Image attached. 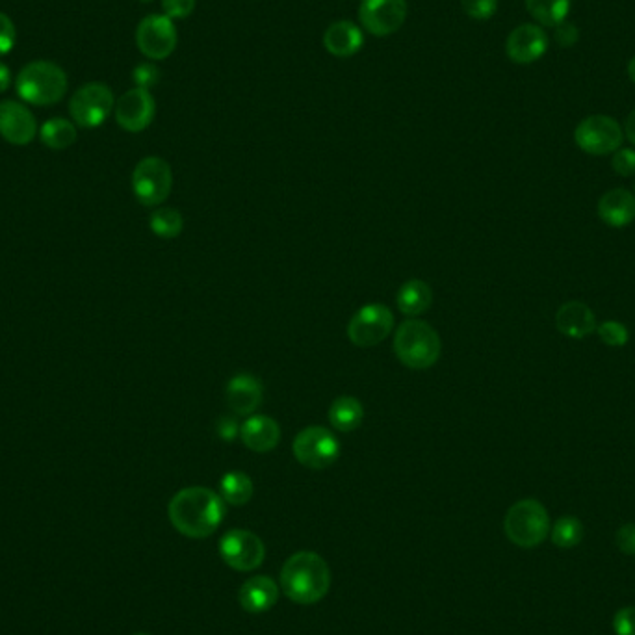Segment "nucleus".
<instances>
[{"instance_id": "obj_31", "label": "nucleus", "mask_w": 635, "mask_h": 635, "mask_svg": "<svg viewBox=\"0 0 635 635\" xmlns=\"http://www.w3.org/2000/svg\"><path fill=\"white\" fill-rule=\"evenodd\" d=\"M461 8L470 19L487 21L498 10V0H461Z\"/></svg>"}, {"instance_id": "obj_9", "label": "nucleus", "mask_w": 635, "mask_h": 635, "mask_svg": "<svg viewBox=\"0 0 635 635\" xmlns=\"http://www.w3.org/2000/svg\"><path fill=\"white\" fill-rule=\"evenodd\" d=\"M394 327V314L383 303L364 305L351 316L348 338L357 348H374L389 338Z\"/></svg>"}, {"instance_id": "obj_16", "label": "nucleus", "mask_w": 635, "mask_h": 635, "mask_svg": "<svg viewBox=\"0 0 635 635\" xmlns=\"http://www.w3.org/2000/svg\"><path fill=\"white\" fill-rule=\"evenodd\" d=\"M38 134V123L25 104L0 103V136L13 145H28Z\"/></svg>"}, {"instance_id": "obj_15", "label": "nucleus", "mask_w": 635, "mask_h": 635, "mask_svg": "<svg viewBox=\"0 0 635 635\" xmlns=\"http://www.w3.org/2000/svg\"><path fill=\"white\" fill-rule=\"evenodd\" d=\"M548 51V36L539 25H520L509 34L506 52L511 62L526 65L541 60Z\"/></svg>"}, {"instance_id": "obj_25", "label": "nucleus", "mask_w": 635, "mask_h": 635, "mask_svg": "<svg viewBox=\"0 0 635 635\" xmlns=\"http://www.w3.org/2000/svg\"><path fill=\"white\" fill-rule=\"evenodd\" d=\"M253 481L246 472L233 470L227 472L220 481V496L225 500V504L231 506H244L253 498Z\"/></svg>"}, {"instance_id": "obj_40", "label": "nucleus", "mask_w": 635, "mask_h": 635, "mask_svg": "<svg viewBox=\"0 0 635 635\" xmlns=\"http://www.w3.org/2000/svg\"><path fill=\"white\" fill-rule=\"evenodd\" d=\"M10 84H12L10 69L4 64H0V93H4V91L8 90Z\"/></svg>"}, {"instance_id": "obj_11", "label": "nucleus", "mask_w": 635, "mask_h": 635, "mask_svg": "<svg viewBox=\"0 0 635 635\" xmlns=\"http://www.w3.org/2000/svg\"><path fill=\"white\" fill-rule=\"evenodd\" d=\"M407 13V0H361L359 23L364 32L376 38H387L405 25Z\"/></svg>"}, {"instance_id": "obj_21", "label": "nucleus", "mask_w": 635, "mask_h": 635, "mask_svg": "<svg viewBox=\"0 0 635 635\" xmlns=\"http://www.w3.org/2000/svg\"><path fill=\"white\" fill-rule=\"evenodd\" d=\"M598 216L606 225L621 229L635 220V195L624 188H615L598 201Z\"/></svg>"}, {"instance_id": "obj_37", "label": "nucleus", "mask_w": 635, "mask_h": 635, "mask_svg": "<svg viewBox=\"0 0 635 635\" xmlns=\"http://www.w3.org/2000/svg\"><path fill=\"white\" fill-rule=\"evenodd\" d=\"M617 546L623 554L635 556V524H624L615 535Z\"/></svg>"}, {"instance_id": "obj_20", "label": "nucleus", "mask_w": 635, "mask_h": 635, "mask_svg": "<svg viewBox=\"0 0 635 635\" xmlns=\"http://www.w3.org/2000/svg\"><path fill=\"white\" fill-rule=\"evenodd\" d=\"M556 325L559 333L565 337L585 338L597 331V318L595 312L582 301H569L559 307Z\"/></svg>"}, {"instance_id": "obj_24", "label": "nucleus", "mask_w": 635, "mask_h": 635, "mask_svg": "<svg viewBox=\"0 0 635 635\" xmlns=\"http://www.w3.org/2000/svg\"><path fill=\"white\" fill-rule=\"evenodd\" d=\"M329 422L340 433H351L363 424V403L353 396H340L329 407Z\"/></svg>"}, {"instance_id": "obj_41", "label": "nucleus", "mask_w": 635, "mask_h": 635, "mask_svg": "<svg viewBox=\"0 0 635 635\" xmlns=\"http://www.w3.org/2000/svg\"><path fill=\"white\" fill-rule=\"evenodd\" d=\"M624 134H626V138L635 145V110L628 116V119H626Z\"/></svg>"}, {"instance_id": "obj_42", "label": "nucleus", "mask_w": 635, "mask_h": 635, "mask_svg": "<svg viewBox=\"0 0 635 635\" xmlns=\"http://www.w3.org/2000/svg\"><path fill=\"white\" fill-rule=\"evenodd\" d=\"M628 75H630L632 82L635 84V56L630 60V64H628Z\"/></svg>"}, {"instance_id": "obj_18", "label": "nucleus", "mask_w": 635, "mask_h": 635, "mask_svg": "<svg viewBox=\"0 0 635 635\" xmlns=\"http://www.w3.org/2000/svg\"><path fill=\"white\" fill-rule=\"evenodd\" d=\"M240 439L247 450L268 454L281 441V428L270 416H247L246 422L240 426Z\"/></svg>"}, {"instance_id": "obj_43", "label": "nucleus", "mask_w": 635, "mask_h": 635, "mask_svg": "<svg viewBox=\"0 0 635 635\" xmlns=\"http://www.w3.org/2000/svg\"><path fill=\"white\" fill-rule=\"evenodd\" d=\"M140 2H145V4H149V2H153V0H140Z\"/></svg>"}, {"instance_id": "obj_19", "label": "nucleus", "mask_w": 635, "mask_h": 635, "mask_svg": "<svg viewBox=\"0 0 635 635\" xmlns=\"http://www.w3.org/2000/svg\"><path fill=\"white\" fill-rule=\"evenodd\" d=\"M324 47L335 58H351L364 47V30L353 21H335L325 30Z\"/></svg>"}, {"instance_id": "obj_12", "label": "nucleus", "mask_w": 635, "mask_h": 635, "mask_svg": "<svg viewBox=\"0 0 635 635\" xmlns=\"http://www.w3.org/2000/svg\"><path fill=\"white\" fill-rule=\"evenodd\" d=\"M177 28L166 15H147L136 28V45L145 58L160 62L177 49Z\"/></svg>"}, {"instance_id": "obj_22", "label": "nucleus", "mask_w": 635, "mask_h": 635, "mask_svg": "<svg viewBox=\"0 0 635 635\" xmlns=\"http://www.w3.org/2000/svg\"><path fill=\"white\" fill-rule=\"evenodd\" d=\"M277 598H279L277 584L268 576L249 578L240 589V604L249 613L272 610Z\"/></svg>"}, {"instance_id": "obj_6", "label": "nucleus", "mask_w": 635, "mask_h": 635, "mask_svg": "<svg viewBox=\"0 0 635 635\" xmlns=\"http://www.w3.org/2000/svg\"><path fill=\"white\" fill-rule=\"evenodd\" d=\"M173 186L171 166L160 156H147L132 173V190L143 207L162 205Z\"/></svg>"}, {"instance_id": "obj_2", "label": "nucleus", "mask_w": 635, "mask_h": 635, "mask_svg": "<svg viewBox=\"0 0 635 635\" xmlns=\"http://www.w3.org/2000/svg\"><path fill=\"white\" fill-rule=\"evenodd\" d=\"M281 587L296 604H316L329 593L331 571L324 558L314 552H298L281 571Z\"/></svg>"}, {"instance_id": "obj_38", "label": "nucleus", "mask_w": 635, "mask_h": 635, "mask_svg": "<svg viewBox=\"0 0 635 635\" xmlns=\"http://www.w3.org/2000/svg\"><path fill=\"white\" fill-rule=\"evenodd\" d=\"M216 431H218V437H220L221 441L233 442L240 435L238 420L233 418V416H223V418H220V422L216 424Z\"/></svg>"}, {"instance_id": "obj_23", "label": "nucleus", "mask_w": 635, "mask_h": 635, "mask_svg": "<svg viewBox=\"0 0 635 635\" xmlns=\"http://www.w3.org/2000/svg\"><path fill=\"white\" fill-rule=\"evenodd\" d=\"M398 309L409 318H416L420 314L428 311L433 303V290L431 286L422 279L407 281L398 292Z\"/></svg>"}, {"instance_id": "obj_35", "label": "nucleus", "mask_w": 635, "mask_h": 635, "mask_svg": "<svg viewBox=\"0 0 635 635\" xmlns=\"http://www.w3.org/2000/svg\"><path fill=\"white\" fill-rule=\"evenodd\" d=\"M613 630L617 635H635V608L628 606L613 617Z\"/></svg>"}, {"instance_id": "obj_10", "label": "nucleus", "mask_w": 635, "mask_h": 635, "mask_svg": "<svg viewBox=\"0 0 635 635\" xmlns=\"http://www.w3.org/2000/svg\"><path fill=\"white\" fill-rule=\"evenodd\" d=\"M574 142L587 155L615 153L623 145V129L610 116H589L574 130Z\"/></svg>"}, {"instance_id": "obj_1", "label": "nucleus", "mask_w": 635, "mask_h": 635, "mask_svg": "<svg viewBox=\"0 0 635 635\" xmlns=\"http://www.w3.org/2000/svg\"><path fill=\"white\" fill-rule=\"evenodd\" d=\"M168 515L177 532L192 539H205L220 528L225 500L207 487H188L171 498Z\"/></svg>"}, {"instance_id": "obj_4", "label": "nucleus", "mask_w": 635, "mask_h": 635, "mask_svg": "<svg viewBox=\"0 0 635 635\" xmlns=\"http://www.w3.org/2000/svg\"><path fill=\"white\" fill-rule=\"evenodd\" d=\"M15 90L26 103L52 106L64 99L67 75L60 65L38 60L21 69L15 78Z\"/></svg>"}, {"instance_id": "obj_7", "label": "nucleus", "mask_w": 635, "mask_h": 635, "mask_svg": "<svg viewBox=\"0 0 635 635\" xmlns=\"http://www.w3.org/2000/svg\"><path fill=\"white\" fill-rule=\"evenodd\" d=\"M116 108L112 90L103 82H90L75 91L69 101V114L82 129H97Z\"/></svg>"}, {"instance_id": "obj_5", "label": "nucleus", "mask_w": 635, "mask_h": 635, "mask_svg": "<svg viewBox=\"0 0 635 635\" xmlns=\"http://www.w3.org/2000/svg\"><path fill=\"white\" fill-rule=\"evenodd\" d=\"M504 530L507 539L520 548H535L545 543L550 533V517L546 507L533 498L520 500L509 507Z\"/></svg>"}, {"instance_id": "obj_34", "label": "nucleus", "mask_w": 635, "mask_h": 635, "mask_svg": "<svg viewBox=\"0 0 635 635\" xmlns=\"http://www.w3.org/2000/svg\"><path fill=\"white\" fill-rule=\"evenodd\" d=\"M611 166L617 175L621 177H632L635 173V151L634 149H617Z\"/></svg>"}, {"instance_id": "obj_33", "label": "nucleus", "mask_w": 635, "mask_h": 635, "mask_svg": "<svg viewBox=\"0 0 635 635\" xmlns=\"http://www.w3.org/2000/svg\"><path fill=\"white\" fill-rule=\"evenodd\" d=\"M197 0H162V10L164 15L171 21L186 19L194 13Z\"/></svg>"}, {"instance_id": "obj_39", "label": "nucleus", "mask_w": 635, "mask_h": 635, "mask_svg": "<svg viewBox=\"0 0 635 635\" xmlns=\"http://www.w3.org/2000/svg\"><path fill=\"white\" fill-rule=\"evenodd\" d=\"M556 39L561 47H571L578 41L576 26L569 25V23H561V25L556 26Z\"/></svg>"}, {"instance_id": "obj_30", "label": "nucleus", "mask_w": 635, "mask_h": 635, "mask_svg": "<svg viewBox=\"0 0 635 635\" xmlns=\"http://www.w3.org/2000/svg\"><path fill=\"white\" fill-rule=\"evenodd\" d=\"M597 333L600 340H602L606 346H611V348H623V346L628 344V340H630L628 327L619 324V322H613V320H608V322H602V324L597 325Z\"/></svg>"}, {"instance_id": "obj_8", "label": "nucleus", "mask_w": 635, "mask_h": 635, "mask_svg": "<svg viewBox=\"0 0 635 635\" xmlns=\"http://www.w3.org/2000/svg\"><path fill=\"white\" fill-rule=\"evenodd\" d=\"M292 452L296 455L298 463L312 470H324L337 463L340 457V442L337 437L322 426L299 431L292 444Z\"/></svg>"}, {"instance_id": "obj_28", "label": "nucleus", "mask_w": 635, "mask_h": 635, "mask_svg": "<svg viewBox=\"0 0 635 635\" xmlns=\"http://www.w3.org/2000/svg\"><path fill=\"white\" fill-rule=\"evenodd\" d=\"M149 227L156 236L171 240L182 233L184 220H182L181 212L177 208H158L149 218Z\"/></svg>"}, {"instance_id": "obj_44", "label": "nucleus", "mask_w": 635, "mask_h": 635, "mask_svg": "<svg viewBox=\"0 0 635 635\" xmlns=\"http://www.w3.org/2000/svg\"><path fill=\"white\" fill-rule=\"evenodd\" d=\"M136 635H147V634H136Z\"/></svg>"}, {"instance_id": "obj_17", "label": "nucleus", "mask_w": 635, "mask_h": 635, "mask_svg": "<svg viewBox=\"0 0 635 635\" xmlns=\"http://www.w3.org/2000/svg\"><path fill=\"white\" fill-rule=\"evenodd\" d=\"M264 396V387L259 377L253 374H236L227 383L225 402L234 415L251 416L259 409Z\"/></svg>"}, {"instance_id": "obj_3", "label": "nucleus", "mask_w": 635, "mask_h": 635, "mask_svg": "<svg viewBox=\"0 0 635 635\" xmlns=\"http://www.w3.org/2000/svg\"><path fill=\"white\" fill-rule=\"evenodd\" d=\"M441 337L424 320H405L394 335V353L400 363L413 370H426L441 357Z\"/></svg>"}, {"instance_id": "obj_29", "label": "nucleus", "mask_w": 635, "mask_h": 635, "mask_svg": "<svg viewBox=\"0 0 635 635\" xmlns=\"http://www.w3.org/2000/svg\"><path fill=\"white\" fill-rule=\"evenodd\" d=\"M552 543L563 548V550H569L574 546L580 545L582 539H584V524L582 520L576 519V517H561V519L554 524L552 528Z\"/></svg>"}, {"instance_id": "obj_27", "label": "nucleus", "mask_w": 635, "mask_h": 635, "mask_svg": "<svg viewBox=\"0 0 635 635\" xmlns=\"http://www.w3.org/2000/svg\"><path fill=\"white\" fill-rule=\"evenodd\" d=\"M526 8L539 25L556 28L565 23L571 0H526Z\"/></svg>"}, {"instance_id": "obj_26", "label": "nucleus", "mask_w": 635, "mask_h": 635, "mask_svg": "<svg viewBox=\"0 0 635 635\" xmlns=\"http://www.w3.org/2000/svg\"><path fill=\"white\" fill-rule=\"evenodd\" d=\"M39 136H41V142L45 143L49 149L62 151L77 142V129L69 119L54 117L43 123Z\"/></svg>"}, {"instance_id": "obj_14", "label": "nucleus", "mask_w": 635, "mask_h": 635, "mask_svg": "<svg viewBox=\"0 0 635 635\" xmlns=\"http://www.w3.org/2000/svg\"><path fill=\"white\" fill-rule=\"evenodd\" d=\"M117 125L127 132H142L147 129L156 114L155 97L151 91L143 88H132L117 99Z\"/></svg>"}, {"instance_id": "obj_36", "label": "nucleus", "mask_w": 635, "mask_h": 635, "mask_svg": "<svg viewBox=\"0 0 635 635\" xmlns=\"http://www.w3.org/2000/svg\"><path fill=\"white\" fill-rule=\"evenodd\" d=\"M15 45V25L6 13L0 12V56L8 54Z\"/></svg>"}, {"instance_id": "obj_13", "label": "nucleus", "mask_w": 635, "mask_h": 635, "mask_svg": "<svg viewBox=\"0 0 635 635\" xmlns=\"http://www.w3.org/2000/svg\"><path fill=\"white\" fill-rule=\"evenodd\" d=\"M220 554L234 571H255L264 561L266 548L259 535L247 530H231L221 537Z\"/></svg>"}, {"instance_id": "obj_32", "label": "nucleus", "mask_w": 635, "mask_h": 635, "mask_svg": "<svg viewBox=\"0 0 635 635\" xmlns=\"http://www.w3.org/2000/svg\"><path fill=\"white\" fill-rule=\"evenodd\" d=\"M132 80H134L136 88L151 90L160 80V69L155 64L136 65V69L132 71Z\"/></svg>"}]
</instances>
